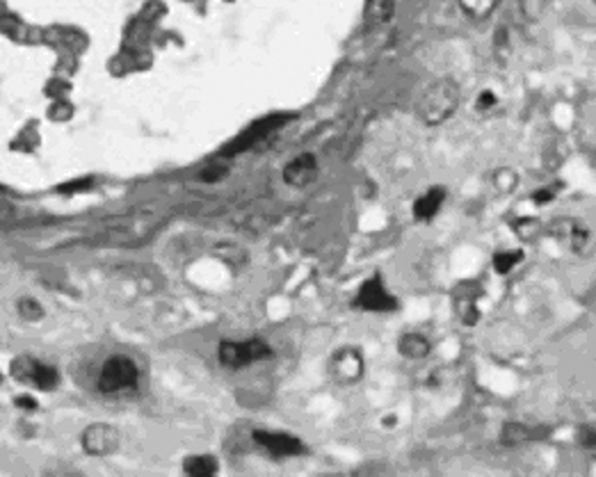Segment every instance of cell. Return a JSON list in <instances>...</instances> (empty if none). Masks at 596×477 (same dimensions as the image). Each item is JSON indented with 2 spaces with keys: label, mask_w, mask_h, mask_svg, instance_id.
Masks as SVG:
<instances>
[{
  "label": "cell",
  "mask_w": 596,
  "mask_h": 477,
  "mask_svg": "<svg viewBox=\"0 0 596 477\" xmlns=\"http://www.w3.org/2000/svg\"><path fill=\"white\" fill-rule=\"evenodd\" d=\"M459 105V87L452 80H436L420 96L418 112L429 126L448 121Z\"/></svg>",
  "instance_id": "1"
},
{
  "label": "cell",
  "mask_w": 596,
  "mask_h": 477,
  "mask_svg": "<svg viewBox=\"0 0 596 477\" xmlns=\"http://www.w3.org/2000/svg\"><path fill=\"white\" fill-rule=\"evenodd\" d=\"M366 372L364 354L357 347H341L329 358V374L339 386H355Z\"/></svg>",
  "instance_id": "2"
},
{
  "label": "cell",
  "mask_w": 596,
  "mask_h": 477,
  "mask_svg": "<svg viewBox=\"0 0 596 477\" xmlns=\"http://www.w3.org/2000/svg\"><path fill=\"white\" fill-rule=\"evenodd\" d=\"M135 381H137V365L128 356H112L101 367L99 388L103 393H119V390L135 386Z\"/></svg>",
  "instance_id": "3"
},
{
  "label": "cell",
  "mask_w": 596,
  "mask_h": 477,
  "mask_svg": "<svg viewBox=\"0 0 596 477\" xmlns=\"http://www.w3.org/2000/svg\"><path fill=\"white\" fill-rule=\"evenodd\" d=\"M272 356V347L263 340H245V342H222L219 345V361L229 367H245L254 361Z\"/></svg>",
  "instance_id": "4"
},
{
  "label": "cell",
  "mask_w": 596,
  "mask_h": 477,
  "mask_svg": "<svg viewBox=\"0 0 596 477\" xmlns=\"http://www.w3.org/2000/svg\"><path fill=\"white\" fill-rule=\"evenodd\" d=\"M355 306L368 313H389L398 306V302L393 300V295L386 290V286H384L377 277H373L371 281H366V284L359 288V293L355 297Z\"/></svg>",
  "instance_id": "5"
},
{
  "label": "cell",
  "mask_w": 596,
  "mask_h": 477,
  "mask_svg": "<svg viewBox=\"0 0 596 477\" xmlns=\"http://www.w3.org/2000/svg\"><path fill=\"white\" fill-rule=\"evenodd\" d=\"M254 441L274 457H293L302 452V441L284 432H254Z\"/></svg>",
  "instance_id": "6"
},
{
  "label": "cell",
  "mask_w": 596,
  "mask_h": 477,
  "mask_svg": "<svg viewBox=\"0 0 596 477\" xmlns=\"http://www.w3.org/2000/svg\"><path fill=\"white\" fill-rule=\"evenodd\" d=\"M83 445L90 455H110L119 445V432L110 425H92L83 436Z\"/></svg>",
  "instance_id": "7"
},
{
  "label": "cell",
  "mask_w": 596,
  "mask_h": 477,
  "mask_svg": "<svg viewBox=\"0 0 596 477\" xmlns=\"http://www.w3.org/2000/svg\"><path fill=\"white\" fill-rule=\"evenodd\" d=\"M318 174V162L313 155H300L293 162H288V167L284 169V178L288 185L295 187H304L309 185Z\"/></svg>",
  "instance_id": "8"
},
{
  "label": "cell",
  "mask_w": 596,
  "mask_h": 477,
  "mask_svg": "<svg viewBox=\"0 0 596 477\" xmlns=\"http://www.w3.org/2000/svg\"><path fill=\"white\" fill-rule=\"evenodd\" d=\"M14 372H17L21 379L33 381L37 388H44V390H49L58 384V372L44 363H30L28 367L23 363H14Z\"/></svg>",
  "instance_id": "9"
},
{
  "label": "cell",
  "mask_w": 596,
  "mask_h": 477,
  "mask_svg": "<svg viewBox=\"0 0 596 477\" xmlns=\"http://www.w3.org/2000/svg\"><path fill=\"white\" fill-rule=\"evenodd\" d=\"M443 199H445V190H441V187H432V190H427L425 194H420L414 203L416 220H423V222L432 220L439 210H441Z\"/></svg>",
  "instance_id": "10"
},
{
  "label": "cell",
  "mask_w": 596,
  "mask_h": 477,
  "mask_svg": "<svg viewBox=\"0 0 596 477\" xmlns=\"http://www.w3.org/2000/svg\"><path fill=\"white\" fill-rule=\"evenodd\" d=\"M398 349H400V354H405L407 358L418 361V358H425L429 354L432 345H429V340L420 333H405L398 342Z\"/></svg>",
  "instance_id": "11"
},
{
  "label": "cell",
  "mask_w": 596,
  "mask_h": 477,
  "mask_svg": "<svg viewBox=\"0 0 596 477\" xmlns=\"http://www.w3.org/2000/svg\"><path fill=\"white\" fill-rule=\"evenodd\" d=\"M498 3H500V0H459L461 10H464L468 17L475 19V21L487 19L489 14L498 7Z\"/></svg>",
  "instance_id": "12"
},
{
  "label": "cell",
  "mask_w": 596,
  "mask_h": 477,
  "mask_svg": "<svg viewBox=\"0 0 596 477\" xmlns=\"http://www.w3.org/2000/svg\"><path fill=\"white\" fill-rule=\"evenodd\" d=\"M185 471L194 475V477H210L217 473V461L213 457L203 455V457H192L185 464Z\"/></svg>",
  "instance_id": "13"
},
{
  "label": "cell",
  "mask_w": 596,
  "mask_h": 477,
  "mask_svg": "<svg viewBox=\"0 0 596 477\" xmlns=\"http://www.w3.org/2000/svg\"><path fill=\"white\" fill-rule=\"evenodd\" d=\"M523 258V252H519V249H509V252H500L493 256V268H496L498 275H507V272H512L516 268V263H519Z\"/></svg>",
  "instance_id": "14"
},
{
  "label": "cell",
  "mask_w": 596,
  "mask_h": 477,
  "mask_svg": "<svg viewBox=\"0 0 596 477\" xmlns=\"http://www.w3.org/2000/svg\"><path fill=\"white\" fill-rule=\"evenodd\" d=\"M371 17L375 21H389L391 17V0H373L371 7H368Z\"/></svg>",
  "instance_id": "15"
},
{
  "label": "cell",
  "mask_w": 596,
  "mask_h": 477,
  "mask_svg": "<svg viewBox=\"0 0 596 477\" xmlns=\"http://www.w3.org/2000/svg\"><path fill=\"white\" fill-rule=\"evenodd\" d=\"M551 197H553V194L548 192V190H544V192H537V194H535V201L539 203V206H542V203L551 201Z\"/></svg>",
  "instance_id": "16"
},
{
  "label": "cell",
  "mask_w": 596,
  "mask_h": 477,
  "mask_svg": "<svg viewBox=\"0 0 596 477\" xmlns=\"http://www.w3.org/2000/svg\"><path fill=\"white\" fill-rule=\"evenodd\" d=\"M17 404L23 406V409H35V406H37L33 397H21V400H17Z\"/></svg>",
  "instance_id": "17"
},
{
  "label": "cell",
  "mask_w": 596,
  "mask_h": 477,
  "mask_svg": "<svg viewBox=\"0 0 596 477\" xmlns=\"http://www.w3.org/2000/svg\"><path fill=\"white\" fill-rule=\"evenodd\" d=\"M493 103H496V98H493V94H489V92H487V94H482V98H480V105H482V107H489V105H493Z\"/></svg>",
  "instance_id": "18"
}]
</instances>
